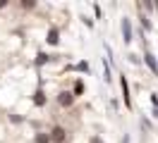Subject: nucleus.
Here are the masks:
<instances>
[{
    "label": "nucleus",
    "mask_w": 158,
    "mask_h": 143,
    "mask_svg": "<svg viewBox=\"0 0 158 143\" xmlns=\"http://www.w3.org/2000/svg\"><path fill=\"white\" fill-rule=\"evenodd\" d=\"M120 29H122V41H125V43H132V22H129L127 17L122 19Z\"/></svg>",
    "instance_id": "nucleus-1"
},
{
    "label": "nucleus",
    "mask_w": 158,
    "mask_h": 143,
    "mask_svg": "<svg viewBox=\"0 0 158 143\" xmlns=\"http://www.w3.org/2000/svg\"><path fill=\"white\" fill-rule=\"evenodd\" d=\"M58 103L62 105V107H69V105L74 103V95H72V93H67V91H62V93L58 95Z\"/></svg>",
    "instance_id": "nucleus-2"
},
{
    "label": "nucleus",
    "mask_w": 158,
    "mask_h": 143,
    "mask_svg": "<svg viewBox=\"0 0 158 143\" xmlns=\"http://www.w3.org/2000/svg\"><path fill=\"white\" fill-rule=\"evenodd\" d=\"M120 88H122V98H125V105H132V100H129V84H127V79H125V76H122V79H120Z\"/></svg>",
    "instance_id": "nucleus-3"
},
{
    "label": "nucleus",
    "mask_w": 158,
    "mask_h": 143,
    "mask_svg": "<svg viewBox=\"0 0 158 143\" xmlns=\"http://www.w3.org/2000/svg\"><path fill=\"white\" fill-rule=\"evenodd\" d=\"M50 138H53L55 143H62L65 141V129H62V126H55V129L50 131Z\"/></svg>",
    "instance_id": "nucleus-4"
},
{
    "label": "nucleus",
    "mask_w": 158,
    "mask_h": 143,
    "mask_svg": "<svg viewBox=\"0 0 158 143\" xmlns=\"http://www.w3.org/2000/svg\"><path fill=\"white\" fill-rule=\"evenodd\" d=\"M144 62L148 65V69H151V72H158V62H156V57L151 55V53H146V55H144Z\"/></svg>",
    "instance_id": "nucleus-5"
},
{
    "label": "nucleus",
    "mask_w": 158,
    "mask_h": 143,
    "mask_svg": "<svg viewBox=\"0 0 158 143\" xmlns=\"http://www.w3.org/2000/svg\"><path fill=\"white\" fill-rule=\"evenodd\" d=\"M60 34H58V29H50V31H48V38H46V41H48V43H50V46H58V41H60Z\"/></svg>",
    "instance_id": "nucleus-6"
},
{
    "label": "nucleus",
    "mask_w": 158,
    "mask_h": 143,
    "mask_svg": "<svg viewBox=\"0 0 158 143\" xmlns=\"http://www.w3.org/2000/svg\"><path fill=\"white\" fill-rule=\"evenodd\" d=\"M34 103L39 105V107H41V105H46V95H43V91H41V88L36 91V95H34Z\"/></svg>",
    "instance_id": "nucleus-7"
},
{
    "label": "nucleus",
    "mask_w": 158,
    "mask_h": 143,
    "mask_svg": "<svg viewBox=\"0 0 158 143\" xmlns=\"http://www.w3.org/2000/svg\"><path fill=\"white\" fill-rule=\"evenodd\" d=\"M103 76H106V81H110V62L103 57Z\"/></svg>",
    "instance_id": "nucleus-8"
},
{
    "label": "nucleus",
    "mask_w": 158,
    "mask_h": 143,
    "mask_svg": "<svg viewBox=\"0 0 158 143\" xmlns=\"http://www.w3.org/2000/svg\"><path fill=\"white\" fill-rule=\"evenodd\" d=\"M48 60H50V55H46V53H39V55H36V65H46V62H48Z\"/></svg>",
    "instance_id": "nucleus-9"
},
{
    "label": "nucleus",
    "mask_w": 158,
    "mask_h": 143,
    "mask_svg": "<svg viewBox=\"0 0 158 143\" xmlns=\"http://www.w3.org/2000/svg\"><path fill=\"white\" fill-rule=\"evenodd\" d=\"M50 141V136H46V133H39L36 136V143H48Z\"/></svg>",
    "instance_id": "nucleus-10"
},
{
    "label": "nucleus",
    "mask_w": 158,
    "mask_h": 143,
    "mask_svg": "<svg viewBox=\"0 0 158 143\" xmlns=\"http://www.w3.org/2000/svg\"><path fill=\"white\" fill-rule=\"evenodd\" d=\"M141 26L146 29V31H148V29H151V22H148V19H146V17H144V14H141Z\"/></svg>",
    "instance_id": "nucleus-11"
},
{
    "label": "nucleus",
    "mask_w": 158,
    "mask_h": 143,
    "mask_svg": "<svg viewBox=\"0 0 158 143\" xmlns=\"http://www.w3.org/2000/svg\"><path fill=\"white\" fill-rule=\"evenodd\" d=\"M81 91H84V84H81V81H77V84H74V93H81Z\"/></svg>",
    "instance_id": "nucleus-12"
},
{
    "label": "nucleus",
    "mask_w": 158,
    "mask_h": 143,
    "mask_svg": "<svg viewBox=\"0 0 158 143\" xmlns=\"http://www.w3.org/2000/svg\"><path fill=\"white\" fill-rule=\"evenodd\" d=\"M77 69H79V72H89V65H86V62H79Z\"/></svg>",
    "instance_id": "nucleus-13"
},
{
    "label": "nucleus",
    "mask_w": 158,
    "mask_h": 143,
    "mask_svg": "<svg viewBox=\"0 0 158 143\" xmlns=\"http://www.w3.org/2000/svg\"><path fill=\"white\" fill-rule=\"evenodd\" d=\"M151 103H153V105H156V107H158V95H156V93L151 95Z\"/></svg>",
    "instance_id": "nucleus-14"
},
{
    "label": "nucleus",
    "mask_w": 158,
    "mask_h": 143,
    "mask_svg": "<svg viewBox=\"0 0 158 143\" xmlns=\"http://www.w3.org/2000/svg\"><path fill=\"white\" fill-rule=\"evenodd\" d=\"M122 143H129V136H127V133H125V138H122Z\"/></svg>",
    "instance_id": "nucleus-15"
},
{
    "label": "nucleus",
    "mask_w": 158,
    "mask_h": 143,
    "mask_svg": "<svg viewBox=\"0 0 158 143\" xmlns=\"http://www.w3.org/2000/svg\"><path fill=\"white\" fill-rule=\"evenodd\" d=\"M153 117H156V119H158V107H156V110H153Z\"/></svg>",
    "instance_id": "nucleus-16"
},
{
    "label": "nucleus",
    "mask_w": 158,
    "mask_h": 143,
    "mask_svg": "<svg viewBox=\"0 0 158 143\" xmlns=\"http://www.w3.org/2000/svg\"><path fill=\"white\" fill-rule=\"evenodd\" d=\"M91 143H101V141H98V138H94V141H91Z\"/></svg>",
    "instance_id": "nucleus-17"
},
{
    "label": "nucleus",
    "mask_w": 158,
    "mask_h": 143,
    "mask_svg": "<svg viewBox=\"0 0 158 143\" xmlns=\"http://www.w3.org/2000/svg\"><path fill=\"white\" fill-rule=\"evenodd\" d=\"M156 7H158V2H156Z\"/></svg>",
    "instance_id": "nucleus-18"
},
{
    "label": "nucleus",
    "mask_w": 158,
    "mask_h": 143,
    "mask_svg": "<svg viewBox=\"0 0 158 143\" xmlns=\"http://www.w3.org/2000/svg\"><path fill=\"white\" fill-rule=\"evenodd\" d=\"M156 74H158V72H156Z\"/></svg>",
    "instance_id": "nucleus-19"
}]
</instances>
